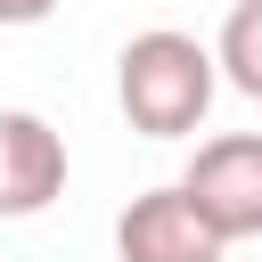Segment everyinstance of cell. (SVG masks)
<instances>
[{
	"label": "cell",
	"instance_id": "1",
	"mask_svg": "<svg viewBox=\"0 0 262 262\" xmlns=\"http://www.w3.org/2000/svg\"><path fill=\"white\" fill-rule=\"evenodd\" d=\"M213 90H221V57L196 41V33H131L123 57H115V98H123V123L147 131V139H188L205 115H213Z\"/></svg>",
	"mask_w": 262,
	"mask_h": 262
},
{
	"label": "cell",
	"instance_id": "2",
	"mask_svg": "<svg viewBox=\"0 0 262 262\" xmlns=\"http://www.w3.org/2000/svg\"><path fill=\"white\" fill-rule=\"evenodd\" d=\"M180 188L196 196V213L237 246V237H262V131H221L188 156Z\"/></svg>",
	"mask_w": 262,
	"mask_h": 262
},
{
	"label": "cell",
	"instance_id": "3",
	"mask_svg": "<svg viewBox=\"0 0 262 262\" xmlns=\"http://www.w3.org/2000/svg\"><path fill=\"white\" fill-rule=\"evenodd\" d=\"M115 254H123V262H221L229 237H221V229L196 213V196L172 180V188H147V196L123 205V221H115Z\"/></svg>",
	"mask_w": 262,
	"mask_h": 262
},
{
	"label": "cell",
	"instance_id": "4",
	"mask_svg": "<svg viewBox=\"0 0 262 262\" xmlns=\"http://www.w3.org/2000/svg\"><path fill=\"white\" fill-rule=\"evenodd\" d=\"M66 196V139L25 115V106H0V221H33Z\"/></svg>",
	"mask_w": 262,
	"mask_h": 262
},
{
	"label": "cell",
	"instance_id": "5",
	"mask_svg": "<svg viewBox=\"0 0 262 262\" xmlns=\"http://www.w3.org/2000/svg\"><path fill=\"white\" fill-rule=\"evenodd\" d=\"M213 57H221V82H229V90L262 98V0H237V8L221 16Z\"/></svg>",
	"mask_w": 262,
	"mask_h": 262
},
{
	"label": "cell",
	"instance_id": "6",
	"mask_svg": "<svg viewBox=\"0 0 262 262\" xmlns=\"http://www.w3.org/2000/svg\"><path fill=\"white\" fill-rule=\"evenodd\" d=\"M57 0H0V25H49Z\"/></svg>",
	"mask_w": 262,
	"mask_h": 262
}]
</instances>
